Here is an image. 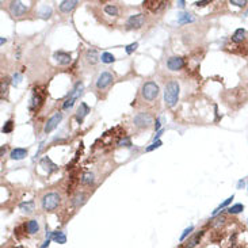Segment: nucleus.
Returning <instances> with one entry per match:
<instances>
[{
  "label": "nucleus",
  "mask_w": 248,
  "mask_h": 248,
  "mask_svg": "<svg viewBox=\"0 0 248 248\" xmlns=\"http://www.w3.org/2000/svg\"><path fill=\"white\" fill-rule=\"evenodd\" d=\"M179 91H180V87H179V83L176 80H171L167 83L164 90V102L167 107H174L178 103Z\"/></svg>",
  "instance_id": "obj_1"
},
{
  "label": "nucleus",
  "mask_w": 248,
  "mask_h": 248,
  "mask_svg": "<svg viewBox=\"0 0 248 248\" xmlns=\"http://www.w3.org/2000/svg\"><path fill=\"white\" fill-rule=\"evenodd\" d=\"M159 92H160V88L155 81H146L141 87V96L146 102H153L159 96Z\"/></svg>",
  "instance_id": "obj_2"
},
{
  "label": "nucleus",
  "mask_w": 248,
  "mask_h": 248,
  "mask_svg": "<svg viewBox=\"0 0 248 248\" xmlns=\"http://www.w3.org/2000/svg\"><path fill=\"white\" fill-rule=\"evenodd\" d=\"M60 202H61V197L58 193H48L42 197L41 199V205L45 212H53L58 208Z\"/></svg>",
  "instance_id": "obj_3"
},
{
  "label": "nucleus",
  "mask_w": 248,
  "mask_h": 248,
  "mask_svg": "<svg viewBox=\"0 0 248 248\" xmlns=\"http://www.w3.org/2000/svg\"><path fill=\"white\" fill-rule=\"evenodd\" d=\"M134 126L139 129H149L153 124V118L149 113H139L133 118Z\"/></svg>",
  "instance_id": "obj_4"
},
{
  "label": "nucleus",
  "mask_w": 248,
  "mask_h": 248,
  "mask_svg": "<svg viewBox=\"0 0 248 248\" xmlns=\"http://www.w3.org/2000/svg\"><path fill=\"white\" fill-rule=\"evenodd\" d=\"M46 96V91H39L38 87H35V88L33 90V96H31L30 99V105H29V109L31 111H34V110H37L39 107L41 105H42L43 99H45Z\"/></svg>",
  "instance_id": "obj_5"
},
{
  "label": "nucleus",
  "mask_w": 248,
  "mask_h": 248,
  "mask_svg": "<svg viewBox=\"0 0 248 248\" xmlns=\"http://www.w3.org/2000/svg\"><path fill=\"white\" fill-rule=\"evenodd\" d=\"M144 22H145V15L144 14L130 15L126 20V29L128 30H139L143 27Z\"/></svg>",
  "instance_id": "obj_6"
},
{
  "label": "nucleus",
  "mask_w": 248,
  "mask_h": 248,
  "mask_svg": "<svg viewBox=\"0 0 248 248\" xmlns=\"http://www.w3.org/2000/svg\"><path fill=\"white\" fill-rule=\"evenodd\" d=\"M61 119H62V113L61 111H57V113H54V114L52 115L49 119H48V122L45 124V128H43V131H45L46 134L50 133L52 130H54L58 126V124L61 122Z\"/></svg>",
  "instance_id": "obj_7"
},
{
  "label": "nucleus",
  "mask_w": 248,
  "mask_h": 248,
  "mask_svg": "<svg viewBox=\"0 0 248 248\" xmlns=\"http://www.w3.org/2000/svg\"><path fill=\"white\" fill-rule=\"evenodd\" d=\"M114 81V76L110 72H102L96 80V88L98 90H106L110 84Z\"/></svg>",
  "instance_id": "obj_8"
},
{
  "label": "nucleus",
  "mask_w": 248,
  "mask_h": 248,
  "mask_svg": "<svg viewBox=\"0 0 248 248\" xmlns=\"http://www.w3.org/2000/svg\"><path fill=\"white\" fill-rule=\"evenodd\" d=\"M8 11L11 12L12 17H22L23 14H26L27 7L24 3L22 2H11L10 6H8Z\"/></svg>",
  "instance_id": "obj_9"
},
{
  "label": "nucleus",
  "mask_w": 248,
  "mask_h": 248,
  "mask_svg": "<svg viewBox=\"0 0 248 248\" xmlns=\"http://www.w3.org/2000/svg\"><path fill=\"white\" fill-rule=\"evenodd\" d=\"M167 67L169 71H179L184 67V58L179 56H172L167 60Z\"/></svg>",
  "instance_id": "obj_10"
},
{
  "label": "nucleus",
  "mask_w": 248,
  "mask_h": 248,
  "mask_svg": "<svg viewBox=\"0 0 248 248\" xmlns=\"http://www.w3.org/2000/svg\"><path fill=\"white\" fill-rule=\"evenodd\" d=\"M87 194L84 193V191H79V193H76L73 195V198L71 199V203L75 206V208H80V206H83L84 203L87 202Z\"/></svg>",
  "instance_id": "obj_11"
},
{
  "label": "nucleus",
  "mask_w": 248,
  "mask_h": 248,
  "mask_svg": "<svg viewBox=\"0 0 248 248\" xmlns=\"http://www.w3.org/2000/svg\"><path fill=\"white\" fill-rule=\"evenodd\" d=\"M53 57L58 61V64L61 65H68L69 62L72 61V57L69 53L67 52H62V50H58V52H54V54H53Z\"/></svg>",
  "instance_id": "obj_12"
},
{
  "label": "nucleus",
  "mask_w": 248,
  "mask_h": 248,
  "mask_svg": "<svg viewBox=\"0 0 248 248\" xmlns=\"http://www.w3.org/2000/svg\"><path fill=\"white\" fill-rule=\"evenodd\" d=\"M90 111H91V109L88 107V105H87V103H84V102H81L80 106H79V109H77V113H76V121L79 122V124H81V122H83V119L88 115Z\"/></svg>",
  "instance_id": "obj_13"
},
{
  "label": "nucleus",
  "mask_w": 248,
  "mask_h": 248,
  "mask_svg": "<svg viewBox=\"0 0 248 248\" xmlns=\"http://www.w3.org/2000/svg\"><path fill=\"white\" fill-rule=\"evenodd\" d=\"M39 165L45 168L46 171H48V174H52V172H54V171H57V169H58V167L52 161V160H50L49 156H45V157L41 159Z\"/></svg>",
  "instance_id": "obj_14"
},
{
  "label": "nucleus",
  "mask_w": 248,
  "mask_h": 248,
  "mask_svg": "<svg viewBox=\"0 0 248 248\" xmlns=\"http://www.w3.org/2000/svg\"><path fill=\"white\" fill-rule=\"evenodd\" d=\"M79 4V2H76V0H65V2H61L58 4V8L61 12H64V14H69V12L73 10V8H76V6Z\"/></svg>",
  "instance_id": "obj_15"
},
{
  "label": "nucleus",
  "mask_w": 248,
  "mask_h": 248,
  "mask_svg": "<svg viewBox=\"0 0 248 248\" xmlns=\"http://www.w3.org/2000/svg\"><path fill=\"white\" fill-rule=\"evenodd\" d=\"M165 6V2H155V0H148V2H144V7H146L149 11L152 12H157L159 10H161Z\"/></svg>",
  "instance_id": "obj_16"
},
{
  "label": "nucleus",
  "mask_w": 248,
  "mask_h": 248,
  "mask_svg": "<svg viewBox=\"0 0 248 248\" xmlns=\"http://www.w3.org/2000/svg\"><path fill=\"white\" fill-rule=\"evenodd\" d=\"M202 236H203V231L197 232L194 236H191L189 240H187V243L184 244V248H194L197 244L199 243V240H201V237H202Z\"/></svg>",
  "instance_id": "obj_17"
},
{
  "label": "nucleus",
  "mask_w": 248,
  "mask_h": 248,
  "mask_svg": "<svg viewBox=\"0 0 248 248\" xmlns=\"http://www.w3.org/2000/svg\"><path fill=\"white\" fill-rule=\"evenodd\" d=\"M86 60L88 64H96V62L100 60V57L98 56V52H96V49H88L86 52Z\"/></svg>",
  "instance_id": "obj_18"
},
{
  "label": "nucleus",
  "mask_w": 248,
  "mask_h": 248,
  "mask_svg": "<svg viewBox=\"0 0 248 248\" xmlns=\"http://www.w3.org/2000/svg\"><path fill=\"white\" fill-rule=\"evenodd\" d=\"M11 159L12 160H22L27 156V149L24 148H15L11 150Z\"/></svg>",
  "instance_id": "obj_19"
},
{
  "label": "nucleus",
  "mask_w": 248,
  "mask_h": 248,
  "mask_svg": "<svg viewBox=\"0 0 248 248\" xmlns=\"http://www.w3.org/2000/svg\"><path fill=\"white\" fill-rule=\"evenodd\" d=\"M50 239L54 240L56 243H58V244H65L67 243V236H65L64 232H52Z\"/></svg>",
  "instance_id": "obj_20"
},
{
  "label": "nucleus",
  "mask_w": 248,
  "mask_h": 248,
  "mask_svg": "<svg viewBox=\"0 0 248 248\" xmlns=\"http://www.w3.org/2000/svg\"><path fill=\"white\" fill-rule=\"evenodd\" d=\"M244 38H246V30L244 29H237L236 31L233 33V35H232V41L233 42H243Z\"/></svg>",
  "instance_id": "obj_21"
},
{
  "label": "nucleus",
  "mask_w": 248,
  "mask_h": 248,
  "mask_svg": "<svg viewBox=\"0 0 248 248\" xmlns=\"http://www.w3.org/2000/svg\"><path fill=\"white\" fill-rule=\"evenodd\" d=\"M194 18L191 17L190 14H187V12H180V14H178V23L179 24H184V23H190V22H193Z\"/></svg>",
  "instance_id": "obj_22"
},
{
  "label": "nucleus",
  "mask_w": 248,
  "mask_h": 248,
  "mask_svg": "<svg viewBox=\"0 0 248 248\" xmlns=\"http://www.w3.org/2000/svg\"><path fill=\"white\" fill-rule=\"evenodd\" d=\"M26 227H27V232H29L30 235H34L39 231V225H38V221H37V220H30V221L27 222Z\"/></svg>",
  "instance_id": "obj_23"
},
{
  "label": "nucleus",
  "mask_w": 248,
  "mask_h": 248,
  "mask_svg": "<svg viewBox=\"0 0 248 248\" xmlns=\"http://www.w3.org/2000/svg\"><path fill=\"white\" fill-rule=\"evenodd\" d=\"M81 184H92L94 182H95V175L92 174V172H86V174H83V176L80 179Z\"/></svg>",
  "instance_id": "obj_24"
},
{
  "label": "nucleus",
  "mask_w": 248,
  "mask_h": 248,
  "mask_svg": "<svg viewBox=\"0 0 248 248\" xmlns=\"http://www.w3.org/2000/svg\"><path fill=\"white\" fill-rule=\"evenodd\" d=\"M19 209L24 213H31L34 210V201H27V202H22L19 205Z\"/></svg>",
  "instance_id": "obj_25"
},
{
  "label": "nucleus",
  "mask_w": 248,
  "mask_h": 248,
  "mask_svg": "<svg viewBox=\"0 0 248 248\" xmlns=\"http://www.w3.org/2000/svg\"><path fill=\"white\" fill-rule=\"evenodd\" d=\"M243 210H244V205H243V203H236V205L228 208L227 212L229 213V214H239V213H241Z\"/></svg>",
  "instance_id": "obj_26"
},
{
  "label": "nucleus",
  "mask_w": 248,
  "mask_h": 248,
  "mask_svg": "<svg viewBox=\"0 0 248 248\" xmlns=\"http://www.w3.org/2000/svg\"><path fill=\"white\" fill-rule=\"evenodd\" d=\"M100 60H102V62H105V64H111V62L115 61V57H114V54H111V53L105 52V53H102V56H100Z\"/></svg>",
  "instance_id": "obj_27"
},
{
  "label": "nucleus",
  "mask_w": 248,
  "mask_h": 248,
  "mask_svg": "<svg viewBox=\"0 0 248 248\" xmlns=\"http://www.w3.org/2000/svg\"><path fill=\"white\" fill-rule=\"evenodd\" d=\"M105 12L107 15H111V17H117L118 15V7L114 4H107L105 6Z\"/></svg>",
  "instance_id": "obj_28"
},
{
  "label": "nucleus",
  "mask_w": 248,
  "mask_h": 248,
  "mask_svg": "<svg viewBox=\"0 0 248 248\" xmlns=\"http://www.w3.org/2000/svg\"><path fill=\"white\" fill-rule=\"evenodd\" d=\"M233 198H235V195H232V197H229V198H228V199H225V201H224V202H222V203H221V205H220V206H218V208H216L214 210H213L212 216H216V214H217V213H218V212H220V210H221V209L227 208V206L229 205V203H231V202H232V201H233Z\"/></svg>",
  "instance_id": "obj_29"
},
{
  "label": "nucleus",
  "mask_w": 248,
  "mask_h": 248,
  "mask_svg": "<svg viewBox=\"0 0 248 248\" xmlns=\"http://www.w3.org/2000/svg\"><path fill=\"white\" fill-rule=\"evenodd\" d=\"M39 17L41 18H50L52 17V8L48 7V6H42V8L39 10Z\"/></svg>",
  "instance_id": "obj_30"
},
{
  "label": "nucleus",
  "mask_w": 248,
  "mask_h": 248,
  "mask_svg": "<svg viewBox=\"0 0 248 248\" xmlns=\"http://www.w3.org/2000/svg\"><path fill=\"white\" fill-rule=\"evenodd\" d=\"M117 145H118V146H126V148H130V146H131V140H130V137H128V136L122 137V139L117 143Z\"/></svg>",
  "instance_id": "obj_31"
},
{
  "label": "nucleus",
  "mask_w": 248,
  "mask_h": 248,
  "mask_svg": "<svg viewBox=\"0 0 248 248\" xmlns=\"http://www.w3.org/2000/svg\"><path fill=\"white\" fill-rule=\"evenodd\" d=\"M12 129H14V122H12L11 119H8V121L4 124V126H3L2 131L3 133H11Z\"/></svg>",
  "instance_id": "obj_32"
},
{
  "label": "nucleus",
  "mask_w": 248,
  "mask_h": 248,
  "mask_svg": "<svg viewBox=\"0 0 248 248\" xmlns=\"http://www.w3.org/2000/svg\"><path fill=\"white\" fill-rule=\"evenodd\" d=\"M163 145V143L160 140H157V141H153L152 144H150L149 146H146L145 148V150L146 152H150V150H153V149H157V148H160V146Z\"/></svg>",
  "instance_id": "obj_33"
},
{
  "label": "nucleus",
  "mask_w": 248,
  "mask_h": 248,
  "mask_svg": "<svg viewBox=\"0 0 248 248\" xmlns=\"http://www.w3.org/2000/svg\"><path fill=\"white\" fill-rule=\"evenodd\" d=\"M137 48H139V42H133V43H129V45L125 48V52L128 53V54H131V53L134 52Z\"/></svg>",
  "instance_id": "obj_34"
},
{
  "label": "nucleus",
  "mask_w": 248,
  "mask_h": 248,
  "mask_svg": "<svg viewBox=\"0 0 248 248\" xmlns=\"http://www.w3.org/2000/svg\"><path fill=\"white\" fill-rule=\"evenodd\" d=\"M193 231H194V227H193V225H190L189 228H186V229H184V231H183V233L180 235V241H183L184 239H186L187 236H189V235H190Z\"/></svg>",
  "instance_id": "obj_35"
},
{
  "label": "nucleus",
  "mask_w": 248,
  "mask_h": 248,
  "mask_svg": "<svg viewBox=\"0 0 248 248\" xmlns=\"http://www.w3.org/2000/svg\"><path fill=\"white\" fill-rule=\"evenodd\" d=\"M20 79H22V76H20V73H14V76H12V84L14 86H18V84L20 83Z\"/></svg>",
  "instance_id": "obj_36"
},
{
  "label": "nucleus",
  "mask_w": 248,
  "mask_h": 248,
  "mask_svg": "<svg viewBox=\"0 0 248 248\" xmlns=\"http://www.w3.org/2000/svg\"><path fill=\"white\" fill-rule=\"evenodd\" d=\"M229 3H231V4L237 6V7H246V4H247L246 0H243V2H240V0H231Z\"/></svg>",
  "instance_id": "obj_37"
},
{
  "label": "nucleus",
  "mask_w": 248,
  "mask_h": 248,
  "mask_svg": "<svg viewBox=\"0 0 248 248\" xmlns=\"http://www.w3.org/2000/svg\"><path fill=\"white\" fill-rule=\"evenodd\" d=\"M210 4L209 0H202V2H195V6L197 7H205V6Z\"/></svg>",
  "instance_id": "obj_38"
},
{
  "label": "nucleus",
  "mask_w": 248,
  "mask_h": 248,
  "mask_svg": "<svg viewBox=\"0 0 248 248\" xmlns=\"http://www.w3.org/2000/svg\"><path fill=\"white\" fill-rule=\"evenodd\" d=\"M7 86H8V79H6V80L2 83V94L7 92Z\"/></svg>",
  "instance_id": "obj_39"
},
{
  "label": "nucleus",
  "mask_w": 248,
  "mask_h": 248,
  "mask_svg": "<svg viewBox=\"0 0 248 248\" xmlns=\"http://www.w3.org/2000/svg\"><path fill=\"white\" fill-rule=\"evenodd\" d=\"M50 241H52V239H46V240L43 241V244H42V246H41L39 248H48L49 244H50Z\"/></svg>",
  "instance_id": "obj_40"
},
{
  "label": "nucleus",
  "mask_w": 248,
  "mask_h": 248,
  "mask_svg": "<svg viewBox=\"0 0 248 248\" xmlns=\"http://www.w3.org/2000/svg\"><path fill=\"white\" fill-rule=\"evenodd\" d=\"M244 184H246V180H244V179H240V180L237 182V189H241V187H244Z\"/></svg>",
  "instance_id": "obj_41"
},
{
  "label": "nucleus",
  "mask_w": 248,
  "mask_h": 248,
  "mask_svg": "<svg viewBox=\"0 0 248 248\" xmlns=\"http://www.w3.org/2000/svg\"><path fill=\"white\" fill-rule=\"evenodd\" d=\"M163 131H164V130H163V129H160V130L157 131V133H156V136L153 137V141H157V140H159V137L163 134Z\"/></svg>",
  "instance_id": "obj_42"
},
{
  "label": "nucleus",
  "mask_w": 248,
  "mask_h": 248,
  "mask_svg": "<svg viewBox=\"0 0 248 248\" xmlns=\"http://www.w3.org/2000/svg\"><path fill=\"white\" fill-rule=\"evenodd\" d=\"M160 126H161V124H160V119L157 118V119H156V122H155V129L156 130H160Z\"/></svg>",
  "instance_id": "obj_43"
},
{
  "label": "nucleus",
  "mask_w": 248,
  "mask_h": 248,
  "mask_svg": "<svg viewBox=\"0 0 248 248\" xmlns=\"http://www.w3.org/2000/svg\"><path fill=\"white\" fill-rule=\"evenodd\" d=\"M184 4H186V2H183V0H180V2H178V6L180 8H183L184 7Z\"/></svg>",
  "instance_id": "obj_44"
},
{
  "label": "nucleus",
  "mask_w": 248,
  "mask_h": 248,
  "mask_svg": "<svg viewBox=\"0 0 248 248\" xmlns=\"http://www.w3.org/2000/svg\"><path fill=\"white\" fill-rule=\"evenodd\" d=\"M6 41H7L6 38H2V39H0V43H2V45H4V43H6Z\"/></svg>",
  "instance_id": "obj_45"
},
{
  "label": "nucleus",
  "mask_w": 248,
  "mask_h": 248,
  "mask_svg": "<svg viewBox=\"0 0 248 248\" xmlns=\"http://www.w3.org/2000/svg\"><path fill=\"white\" fill-rule=\"evenodd\" d=\"M247 224H248V220H247Z\"/></svg>",
  "instance_id": "obj_46"
}]
</instances>
